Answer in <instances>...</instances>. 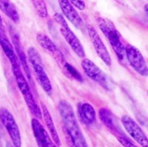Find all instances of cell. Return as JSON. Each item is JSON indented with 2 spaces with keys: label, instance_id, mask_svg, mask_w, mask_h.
<instances>
[{
  "label": "cell",
  "instance_id": "cell-14",
  "mask_svg": "<svg viewBox=\"0 0 148 147\" xmlns=\"http://www.w3.org/2000/svg\"><path fill=\"white\" fill-rule=\"evenodd\" d=\"M0 46L2 47V49L4 51L6 57L10 60L12 67L20 66V62L18 59V55H16L15 51L14 50L13 45L10 42L7 36H6V34L2 29H0Z\"/></svg>",
  "mask_w": 148,
  "mask_h": 147
},
{
  "label": "cell",
  "instance_id": "cell-4",
  "mask_svg": "<svg viewBox=\"0 0 148 147\" xmlns=\"http://www.w3.org/2000/svg\"><path fill=\"white\" fill-rule=\"evenodd\" d=\"M28 56L31 65L33 66V71L36 75V80L39 82L44 91L47 94L51 95L52 92L51 81L45 70L42 60L37 50L33 47L29 48L28 49Z\"/></svg>",
  "mask_w": 148,
  "mask_h": 147
},
{
  "label": "cell",
  "instance_id": "cell-11",
  "mask_svg": "<svg viewBox=\"0 0 148 147\" xmlns=\"http://www.w3.org/2000/svg\"><path fill=\"white\" fill-rule=\"evenodd\" d=\"M87 32L91 43L94 46V50L97 52V55L102 59L103 62L106 63L107 66H111L112 64L111 56L96 29L91 25H87Z\"/></svg>",
  "mask_w": 148,
  "mask_h": 147
},
{
  "label": "cell",
  "instance_id": "cell-24",
  "mask_svg": "<svg viewBox=\"0 0 148 147\" xmlns=\"http://www.w3.org/2000/svg\"><path fill=\"white\" fill-rule=\"evenodd\" d=\"M0 29H3V20H2V18L0 16Z\"/></svg>",
  "mask_w": 148,
  "mask_h": 147
},
{
  "label": "cell",
  "instance_id": "cell-3",
  "mask_svg": "<svg viewBox=\"0 0 148 147\" xmlns=\"http://www.w3.org/2000/svg\"><path fill=\"white\" fill-rule=\"evenodd\" d=\"M13 73L15 77L16 81L18 84V89L21 91L22 96L24 97V100L28 108L30 110L31 113L37 119H40L42 116V111L41 109L39 108V106L36 104V101L33 97V95L31 92L30 87L28 84L26 79L25 78L24 75L21 72L20 66H14L12 67Z\"/></svg>",
  "mask_w": 148,
  "mask_h": 147
},
{
  "label": "cell",
  "instance_id": "cell-20",
  "mask_svg": "<svg viewBox=\"0 0 148 147\" xmlns=\"http://www.w3.org/2000/svg\"><path fill=\"white\" fill-rule=\"evenodd\" d=\"M33 4L36 12L40 18H47L49 13L47 10V6L45 3V0H32Z\"/></svg>",
  "mask_w": 148,
  "mask_h": 147
},
{
  "label": "cell",
  "instance_id": "cell-12",
  "mask_svg": "<svg viewBox=\"0 0 148 147\" xmlns=\"http://www.w3.org/2000/svg\"><path fill=\"white\" fill-rule=\"evenodd\" d=\"M31 125H32V128H33V134L36 138V143L39 146L54 147L56 146V144L52 142L48 132L44 128L42 124L40 123L37 118L35 117L32 119Z\"/></svg>",
  "mask_w": 148,
  "mask_h": 147
},
{
  "label": "cell",
  "instance_id": "cell-9",
  "mask_svg": "<svg viewBox=\"0 0 148 147\" xmlns=\"http://www.w3.org/2000/svg\"><path fill=\"white\" fill-rule=\"evenodd\" d=\"M82 68L86 76L91 80L96 81L97 84L106 90H110L107 76L94 62L88 59H84L82 61Z\"/></svg>",
  "mask_w": 148,
  "mask_h": 147
},
{
  "label": "cell",
  "instance_id": "cell-1",
  "mask_svg": "<svg viewBox=\"0 0 148 147\" xmlns=\"http://www.w3.org/2000/svg\"><path fill=\"white\" fill-rule=\"evenodd\" d=\"M59 111L73 146L76 147L87 146L86 138L80 129L71 105L66 101H61L59 105Z\"/></svg>",
  "mask_w": 148,
  "mask_h": 147
},
{
  "label": "cell",
  "instance_id": "cell-15",
  "mask_svg": "<svg viewBox=\"0 0 148 147\" xmlns=\"http://www.w3.org/2000/svg\"><path fill=\"white\" fill-rule=\"evenodd\" d=\"M10 34H11L13 43H14V48H15L16 52H17V55H18L19 62L21 63V64L23 66V70H24L25 72V74L27 75L28 78L30 79V70H29V66H28L26 56L25 55L23 49L21 48V42H20V40H19V36L18 35V33H16L14 31H10Z\"/></svg>",
  "mask_w": 148,
  "mask_h": 147
},
{
  "label": "cell",
  "instance_id": "cell-22",
  "mask_svg": "<svg viewBox=\"0 0 148 147\" xmlns=\"http://www.w3.org/2000/svg\"><path fill=\"white\" fill-rule=\"evenodd\" d=\"M117 139L119 140V142H121V144L123 145L124 146L127 147H133L136 146V145L132 143V142L129 141L127 138H126L125 137H121V136H118Z\"/></svg>",
  "mask_w": 148,
  "mask_h": 147
},
{
  "label": "cell",
  "instance_id": "cell-6",
  "mask_svg": "<svg viewBox=\"0 0 148 147\" xmlns=\"http://www.w3.org/2000/svg\"><path fill=\"white\" fill-rule=\"evenodd\" d=\"M0 121L6 128L14 146L20 147L21 146V138L20 131L12 114L6 108H0Z\"/></svg>",
  "mask_w": 148,
  "mask_h": 147
},
{
  "label": "cell",
  "instance_id": "cell-10",
  "mask_svg": "<svg viewBox=\"0 0 148 147\" xmlns=\"http://www.w3.org/2000/svg\"><path fill=\"white\" fill-rule=\"evenodd\" d=\"M121 122L127 132L134 138L135 141L137 142L141 146L148 147L147 137L135 120L128 116H123L121 118Z\"/></svg>",
  "mask_w": 148,
  "mask_h": 147
},
{
  "label": "cell",
  "instance_id": "cell-2",
  "mask_svg": "<svg viewBox=\"0 0 148 147\" xmlns=\"http://www.w3.org/2000/svg\"><path fill=\"white\" fill-rule=\"evenodd\" d=\"M97 21L100 29L107 37L119 60L123 62L126 59V47L122 42L121 34L116 29L114 24L109 19L103 18H97Z\"/></svg>",
  "mask_w": 148,
  "mask_h": 147
},
{
  "label": "cell",
  "instance_id": "cell-23",
  "mask_svg": "<svg viewBox=\"0 0 148 147\" xmlns=\"http://www.w3.org/2000/svg\"><path fill=\"white\" fill-rule=\"evenodd\" d=\"M144 11L148 15V3L147 4H146L145 6H144Z\"/></svg>",
  "mask_w": 148,
  "mask_h": 147
},
{
  "label": "cell",
  "instance_id": "cell-5",
  "mask_svg": "<svg viewBox=\"0 0 148 147\" xmlns=\"http://www.w3.org/2000/svg\"><path fill=\"white\" fill-rule=\"evenodd\" d=\"M53 18L55 21L57 22V24L60 25V30L62 36H64V39L68 43V44L70 45V47L71 48L74 52L79 57H85L86 54H85L84 48L82 47V44L80 42L79 38L76 36L75 34L73 33L72 30L70 29L64 17L60 14L57 13V14H55Z\"/></svg>",
  "mask_w": 148,
  "mask_h": 147
},
{
  "label": "cell",
  "instance_id": "cell-13",
  "mask_svg": "<svg viewBox=\"0 0 148 147\" xmlns=\"http://www.w3.org/2000/svg\"><path fill=\"white\" fill-rule=\"evenodd\" d=\"M60 6L61 10L67 20L71 21L76 28L82 29L85 27L84 22L78 12L76 11L75 7L69 0H58Z\"/></svg>",
  "mask_w": 148,
  "mask_h": 147
},
{
  "label": "cell",
  "instance_id": "cell-25",
  "mask_svg": "<svg viewBox=\"0 0 148 147\" xmlns=\"http://www.w3.org/2000/svg\"><path fill=\"white\" fill-rule=\"evenodd\" d=\"M147 94H148V91H147Z\"/></svg>",
  "mask_w": 148,
  "mask_h": 147
},
{
  "label": "cell",
  "instance_id": "cell-7",
  "mask_svg": "<svg viewBox=\"0 0 148 147\" xmlns=\"http://www.w3.org/2000/svg\"><path fill=\"white\" fill-rule=\"evenodd\" d=\"M36 40H37V42L40 44V46L42 47L51 57L54 59L55 61L57 63L59 67L61 69V70H63L68 62L66 61L64 54L58 48L57 46L55 44L53 41L49 38V36L45 34H44V33L38 34Z\"/></svg>",
  "mask_w": 148,
  "mask_h": 147
},
{
  "label": "cell",
  "instance_id": "cell-18",
  "mask_svg": "<svg viewBox=\"0 0 148 147\" xmlns=\"http://www.w3.org/2000/svg\"><path fill=\"white\" fill-rule=\"evenodd\" d=\"M0 10L14 22L15 23L19 22L20 18L16 10V7L8 0H0Z\"/></svg>",
  "mask_w": 148,
  "mask_h": 147
},
{
  "label": "cell",
  "instance_id": "cell-17",
  "mask_svg": "<svg viewBox=\"0 0 148 147\" xmlns=\"http://www.w3.org/2000/svg\"><path fill=\"white\" fill-rule=\"evenodd\" d=\"M79 117L86 124H92L96 120L94 108L89 103H84L79 108Z\"/></svg>",
  "mask_w": 148,
  "mask_h": 147
},
{
  "label": "cell",
  "instance_id": "cell-19",
  "mask_svg": "<svg viewBox=\"0 0 148 147\" xmlns=\"http://www.w3.org/2000/svg\"><path fill=\"white\" fill-rule=\"evenodd\" d=\"M99 118L103 124L107 126L109 129L116 131H117L114 116L109 109L106 108H101L99 110Z\"/></svg>",
  "mask_w": 148,
  "mask_h": 147
},
{
  "label": "cell",
  "instance_id": "cell-16",
  "mask_svg": "<svg viewBox=\"0 0 148 147\" xmlns=\"http://www.w3.org/2000/svg\"><path fill=\"white\" fill-rule=\"evenodd\" d=\"M41 111H42L43 117H44V120L45 122V124L48 129H49L50 135H51V138L53 139V142L56 144V146H60V137L58 135L56 128L55 126V124L53 123V120L51 118V116L50 114V111H49V109L47 108L45 104L41 103Z\"/></svg>",
  "mask_w": 148,
  "mask_h": 147
},
{
  "label": "cell",
  "instance_id": "cell-8",
  "mask_svg": "<svg viewBox=\"0 0 148 147\" xmlns=\"http://www.w3.org/2000/svg\"><path fill=\"white\" fill-rule=\"evenodd\" d=\"M126 59L130 66L136 72L142 76H148V66L142 53L139 49L132 45L126 46Z\"/></svg>",
  "mask_w": 148,
  "mask_h": 147
},
{
  "label": "cell",
  "instance_id": "cell-21",
  "mask_svg": "<svg viewBox=\"0 0 148 147\" xmlns=\"http://www.w3.org/2000/svg\"><path fill=\"white\" fill-rule=\"evenodd\" d=\"M69 1L73 6H75L76 8H78L80 10H83L86 8L84 0H69Z\"/></svg>",
  "mask_w": 148,
  "mask_h": 147
}]
</instances>
